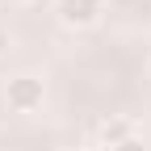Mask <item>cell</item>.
Masks as SVG:
<instances>
[{"mask_svg":"<svg viewBox=\"0 0 151 151\" xmlns=\"http://www.w3.org/2000/svg\"><path fill=\"white\" fill-rule=\"evenodd\" d=\"M4 46H9V34H4V29H0V50H4Z\"/></svg>","mask_w":151,"mask_h":151,"instance_id":"cell-5","label":"cell"},{"mask_svg":"<svg viewBox=\"0 0 151 151\" xmlns=\"http://www.w3.org/2000/svg\"><path fill=\"white\" fill-rule=\"evenodd\" d=\"M4 101H9L13 113H34L46 101V84L38 80V76H13L9 88H4Z\"/></svg>","mask_w":151,"mask_h":151,"instance_id":"cell-1","label":"cell"},{"mask_svg":"<svg viewBox=\"0 0 151 151\" xmlns=\"http://www.w3.org/2000/svg\"><path fill=\"white\" fill-rule=\"evenodd\" d=\"M55 13L67 29H88L101 21L105 13V0H55Z\"/></svg>","mask_w":151,"mask_h":151,"instance_id":"cell-2","label":"cell"},{"mask_svg":"<svg viewBox=\"0 0 151 151\" xmlns=\"http://www.w3.org/2000/svg\"><path fill=\"white\" fill-rule=\"evenodd\" d=\"M109 151H147V147H143V139H139V134H130V139H122L118 147H109Z\"/></svg>","mask_w":151,"mask_h":151,"instance_id":"cell-4","label":"cell"},{"mask_svg":"<svg viewBox=\"0 0 151 151\" xmlns=\"http://www.w3.org/2000/svg\"><path fill=\"white\" fill-rule=\"evenodd\" d=\"M130 134H139L130 118H109V122H101V130H97L101 147H118V143H122V139H130Z\"/></svg>","mask_w":151,"mask_h":151,"instance_id":"cell-3","label":"cell"},{"mask_svg":"<svg viewBox=\"0 0 151 151\" xmlns=\"http://www.w3.org/2000/svg\"><path fill=\"white\" fill-rule=\"evenodd\" d=\"M0 4H25V0H0Z\"/></svg>","mask_w":151,"mask_h":151,"instance_id":"cell-6","label":"cell"}]
</instances>
